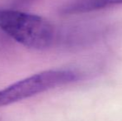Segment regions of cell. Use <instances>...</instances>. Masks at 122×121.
Masks as SVG:
<instances>
[{
    "label": "cell",
    "instance_id": "277c9868",
    "mask_svg": "<svg viewBox=\"0 0 122 121\" xmlns=\"http://www.w3.org/2000/svg\"><path fill=\"white\" fill-rule=\"evenodd\" d=\"M33 1H35V0H10V3H11L12 7L20 8V7L28 5L29 3H32Z\"/></svg>",
    "mask_w": 122,
    "mask_h": 121
},
{
    "label": "cell",
    "instance_id": "3957f363",
    "mask_svg": "<svg viewBox=\"0 0 122 121\" xmlns=\"http://www.w3.org/2000/svg\"><path fill=\"white\" fill-rule=\"evenodd\" d=\"M121 3L122 0H75L63 7L61 12L64 14H75Z\"/></svg>",
    "mask_w": 122,
    "mask_h": 121
},
{
    "label": "cell",
    "instance_id": "7a4b0ae2",
    "mask_svg": "<svg viewBox=\"0 0 122 121\" xmlns=\"http://www.w3.org/2000/svg\"><path fill=\"white\" fill-rule=\"evenodd\" d=\"M71 70L55 69L42 71L15 82L0 91V107L9 105L49 90L70 84L79 79Z\"/></svg>",
    "mask_w": 122,
    "mask_h": 121
},
{
    "label": "cell",
    "instance_id": "6da1fadb",
    "mask_svg": "<svg viewBox=\"0 0 122 121\" xmlns=\"http://www.w3.org/2000/svg\"><path fill=\"white\" fill-rule=\"evenodd\" d=\"M0 29L26 47L43 50L52 44L54 28L44 18L13 8H0Z\"/></svg>",
    "mask_w": 122,
    "mask_h": 121
}]
</instances>
